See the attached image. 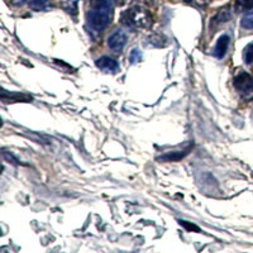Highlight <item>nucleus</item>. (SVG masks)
<instances>
[{
  "label": "nucleus",
  "mask_w": 253,
  "mask_h": 253,
  "mask_svg": "<svg viewBox=\"0 0 253 253\" xmlns=\"http://www.w3.org/2000/svg\"><path fill=\"white\" fill-rule=\"evenodd\" d=\"M113 18V4L110 0H91L86 13V26L92 35H100L109 26Z\"/></svg>",
  "instance_id": "f257e3e1"
},
{
  "label": "nucleus",
  "mask_w": 253,
  "mask_h": 253,
  "mask_svg": "<svg viewBox=\"0 0 253 253\" xmlns=\"http://www.w3.org/2000/svg\"><path fill=\"white\" fill-rule=\"evenodd\" d=\"M121 23L129 28H148L152 26V15L142 6H132L121 14Z\"/></svg>",
  "instance_id": "f03ea898"
},
{
  "label": "nucleus",
  "mask_w": 253,
  "mask_h": 253,
  "mask_svg": "<svg viewBox=\"0 0 253 253\" xmlns=\"http://www.w3.org/2000/svg\"><path fill=\"white\" fill-rule=\"evenodd\" d=\"M233 85L242 94H250L253 91V78L247 72H239L233 79Z\"/></svg>",
  "instance_id": "7ed1b4c3"
},
{
  "label": "nucleus",
  "mask_w": 253,
  "mask_h": 253,
  "mask_svg": "<svg viewBox=\"0 0 253 253\" xmlns=\"http://www.w3.org/2000/svg\"><path fill=\"white\" fill-rule=\"evenodd\" d=\"M126 32L122 31V29H118V31H115L114 33L109 36L108 38V47L112 49L113 52L115 53H119V52L123 51V48L126 47Z\"/></svg>",
  "instance_id": "20e7f679"
},
{
  "label": "nucleus",
  "mask_w": 253,
  "mask_h": 253,
  "mask_svg": "<svg viewBox=\"0 0 253 253\" xmlns=\"http://www.w3.org/2000/svg\"><path fill=\"white\" fill-rule=\"evenodd\" d=\"M95 65L101 71L109 72V74H117L119 71L118 62L114 58L108 57V56H103V57L98 58V60L95 61Z\"/></svg>",
  "instance_id": "39448f33"
},
{
  "label": "nucleus",
  "mask_w": 253,
  "mask_h": 253,
  "mask_svg": "<svg viewBox=\"0 0 253 253\" xmlns=\"http://www.w3.org/2000/svg\"><path fill=\"white\" fill-rule=\"evenodd\" d=\"M228 46H229V37L228 36H221L218 41H216V44L213 49V53L215 57L223 58L227 53Z\"/></svg>",
  "instance_id": "423d86ee"
},
{
  "label": "nucleus",
  "mask_w": 253,
  "mask_h": 253,
  "mask_svg": "<svg viewBox=\"0 0 253 253\" xmlns=\"http://www.w3.org/2000/svg\"><path fill=\"white\" fill-rule=\"evenodd\" d=\"M81 0H61V6L66 13L76 15L79 13V3Z\"/></svg>",
  "instance_id": "0eeeda50"
},
{
  "label": "nucleus",
  "mask_w": 253,
  "mask_h": 253,
  "mask_svg": "<svg viewBox=\"0 0 253 253\" xmlns=\"http://www.w3.org/2000/svg\"><path fill=\"white\" fill-rule=\"evenodd\" d=\"M234 8L237 12H248L253 9V0H236Z\"/></svg>",
  "instance_id": "6e6552de"
},
{
  "label": "nucleus",
  "mask_w": 253,
  "mask_h": 253,
  "mask_svg": "<svg viewBox=\"0 0 253 253\" xmlns=\"http://www.w3.org/2000/svg\"><path fill=\"white\" fill-rule=\"evenodd\" d=\"M51 0H29V6L35 10H44L48 8Z\"/></svg>",
  "instance_id": "1a4fd4ad"
},
{
  "label": "nucleus",
  "mask_w": 253,
  "mask_h": 253,
  "mask_svg": "<svg viewBox=\"0 0 253 253\" xmlns=\"http://www.w3.org/2000/svg\"><path fill=\"white\" fill-rule=\"evenodd\" d=\"M243 61L246 65H251L253 62V42L247 44L243 49Z\"/></svg>",
  "instance_id": "9d476101"
},
{
  "label": "nucleus",
  "mask_w": 253,
  "mask_h": 253,
  "mask_svg": "<svg viewBox=\"0 0 253 253\" xmlns=\"http://www.w3.org/2000/svg\"><path fill=\"white\" fill-rule=\"evenodd\" d=\"M242 27L246 29H253V10L247 13L245 17L242 18Z\"/></svg>",
  "instance_id": "9b49d317"
},
{
  "label": "nucleus",
  "mask_w": 253,
  "mask_h": 253,
  "mask_svg": "<svg viewBox=\"0 0 253 253\" xmlns=\"http://www.w3.org/2000/svg\"><path fill=\"white\" fill-rule=\"evenodd\" d=\"M142 60V53L138 49H133L129 55V61L130 63H137Z\"/></svg>",
  "instance_id": "f8f14e48"
},
{
  "label": "nucleus",
  "mask_w": 253,
  "mask_h": 253,
  "mask_svg": "<svg viewBox=\"0 0 253 253\" xmlns=\"http://www.w3.org/2000/svg\"><path fill=\"white\" fill-rule=\"evenodd\" d=\"M189 3H193L198 6H207L210 3V0H187Z\"/></svg>",
  "instance_id": "ddd939ff"
},
{
  "label": "nucleus",
  "mask_w": 253,
  "mask_h": 253,
  "mask_svg": "<svg viewBox=\"0 0 253 253\" xmlns=\"http://www.w3.org/2000/svg\"><path fill=\"white\" fill-rule=\"evenodd\" d=\"M178 223H180V224H181V225H184V227H186L189 230H196V232H199V228L195 227V225L189 224V221H182V220H180V221H178Z\"/></svg>",
  "instance_id": "4468645a"
},
{
  "label": "nucleus",
  "mask_w": 253,
  "mask_h": 253,
  "mask_svg": "<svg viewBox=\"0 0 253 253\" xmlns=\"http://www.w3.org/2000/svg\"><path fill=\"white\" fill-rule=\"evenodd\" d=\"M24 1H26V0H10V4L19 6V5H23Z\"/></svg>",
  "instance_id": "2eb2a0df"
}]
</instances>
